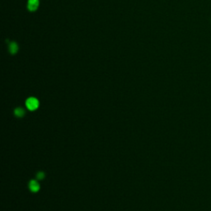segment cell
Returning a JSON list of instances; mask_svg holds the SVG:
<instances>
[{
  "instance_id": "6da1fadb",
  "label": "cell",
  "mask_w": 211,
  "mask_h": 211,
  "mask_svg": "<svg viewBox=\"0 0 211 211\" xmlns=\"http://www.w3.org/2000/svg\"><path fill=\"white\" fill-rule=\"evenodd\" d=\"M26 106L30 111H34L39 106V102L36 98H30L26 102Z\"/></svg>"
},
{
  "instance_id": "7a4b0ae2",
  "label": "cell",
  "mask_w": 211,
  "mask_h": 211,
  "mask_svg": "<svg viewBox=\"0 0 211 211\" xmlns=\"http://www.w3.org/2000/svg\"><path fill=\"white\" fill-rule=\"evenodd\" d=\"M39 6V0H28L27 8L30 11L36 10Z\"/></svg>"
},
{
  "instance_id": "3957f363",
  "label": "cell",
  "mask_w": 211,
  "mask_h": 211,
  "mask_svg": "<svg viewBox=\"0 0 211 211\" xmlns=\"http://www.w3.org/2000/svg\"><path fill=\"white\" fill-rule=\"evenodd\" d=\"M29 188L32 192H37L40 189V186L37 182H36V181H32V182H30Z\"/></svg>"
},
{
  "instance_id": "277c9868",
  "label": "cell",
  "mask_w": 211,
  "mask_h": 211,
  "mask_svg": "<svg viewBox=\"0 0 211 211\" xmlns=\"http://www.w3.org/2000/svg\"><path fill=\"white\" fill-rule=\"evenodd\" d=\"M18 50V46L17 45L16 42H12L9 45V51L11 54H15Z\"/></svg>"
},
{
  "instance_id": "5b68a950",
  "label": "cell",
  "mask_w": 211,
  "mask_h": 211,
  "mask_svg": "<svg viewBox=\"0 0 211 211\" xmlns=\"http://www.w3.org/2000/svg\"><path fill=\"white\" fill-rule=\"evenodd\" d=\"M14 113L16 115V116L17 117H22L25 114V111L22 108H17L15 111H14Z\"/></svg>"
},
{
  "instance_id": "8992f818",
  "label": "cell",
  "mask_w": 211,
  "mask_h": 211,
  "mask_svg": "<svg viewBox=\"0 0 211 211\" xmlns=\"http://www.w3.org/2000/svg\"><path fill=\"white\" fill-rule=\"evenodd\" d=\"M44 177H45V175H44V173H43L42 171H40V172L37 173V179L38 180L43 179Z\"/></svg>"
}]
</instances>
